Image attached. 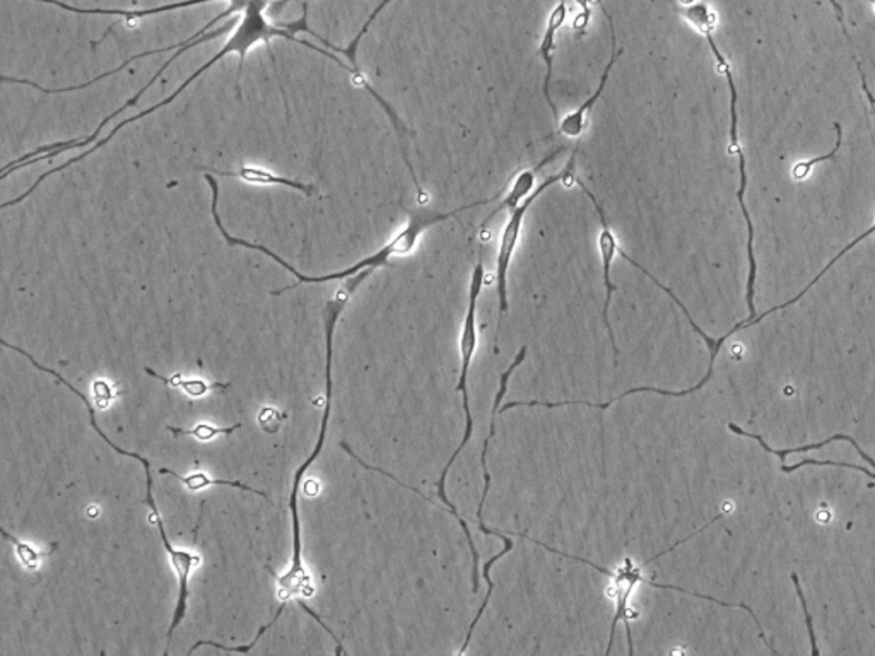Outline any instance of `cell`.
<instances>
[{"mask_svg":"<svg viewBox=\"0 0 875 656\" xmlns=\"http://www.w3.org/2000/svg\"><path fill=\"white\" fill-rule=\"evenodd\" d=\"M271 2L274 0H253L252 4L246 8L245 12H242V18H240L239 27L235 28V33L231 35L230 40L226 41L224 45L223 50L216 53L213 59L207 60L204 66L198 67L192 76H188L182 86H178L175 92L168 98L163 99L162 104L154 105V107L147 108V110L140 111V114L134 115V117L127 118V120L121 121L108 134L105 139L98 140V143L93 144L88 150H85L81 156H77V158L69 159V161L64 163V165L57 166V168L50 169V172L45 173L38 178L37 184L33 185L35 190L43 184V180L50 178L51 175H56V173L64 172V169L69 168V166L76 165V163H81L82 159L89 158V156L95 155L96 150L101 149L103 146H107L118 133H120L124 127L127 125L134 124V121L140 120V118L147 117V115L154 114V111L162 110V108L168 107L178 98L195 79L201 78L202 74L205 70H210L214 63L220 62L221 59L224 57L230 56V53H239L240 56V66H239V76H236V95H242L240 91V81H242V74L243 69H245V60L246 53L252 50L255 45L265 43L268 45L269 52H271V40L272 38H284V40L294 41V43L303 45V47L310 48V50H315V52L322 53V56L329 57L330 60L333 62H338L339 57H333L332 52L329 50H323V48L315 47V45L310 43V41L300 40L296 37V33H308L315 37L317 40L322 41L325 43V38L320 37L317 35L315 31L310 30L308 28V4L303 2V14L298 21L293 22H271L268 18H265V9L271 6Z\"/></svg>","mask_w":875,"mask_h":656,"instance_id":"obj_1","label":"cell"},{"mask_svg":"<svg viewBox=\"0 0 875 656\" xmlns=\"http://www.w3.org/2000/svg\"><path fill=\"white\" fill-rule=\"evenodd\" d=\"M213 204H211V210H213L214 224H216V228L220 229L221 235L223 238L226 239L227 245L230 246H245L249 249H256V252H262V254L268 255L271 257L272 261L278 262L279 265L290 271L291 274L296 277L298 283L293 284L290 287H282V290L274 291V296L278 294L284 293L288 290H294V287L300 286L301 283L303 284H320V283H329V281H341L348 280V277H352V275L359 274V272L364 271V268H378L385 267V265L390 264V258L392 257H407V255L412 254L416 248H418L419 239L421 236L425 235L426 229L432 228L436 224L445 223V221L451 219V217L458 216V214L466 213V210L474 209V207L479 206H487V204H492L495 198H484V200L473 202L469 206H461L458 209L448 210V213H436V210L425 209V206L419 207V209L412 210L409 214V219H407L406 226L390 239L389 243H385L378 252H375L373 255L370 257L363 258V261H359L358 264L352 265V267L346 268L342 272H333V274L327 275H303L293 267V265L288 264L286 261H282L278 254H274L272 249H269L268 246L255 245V243L246 242V239L236 238V236H231L230 233L224 229L223 223H221L220 213H217V206H220V187L214 185L213 188Z\"/></svg>","mask_w":875,"mask_h":656,"instance_id":"obj_2","label":"cell"},{"mask_svg":"<svg viewBox=\"0 0 875 656\" xmlns=\"http://www.w3.org/2000/svg\"><path fill=\"white\" fill-rule=\"evenodd\" d=\"M669 4L674 6L675 11H678L698 33L703 35V37L707 38L708 45H710L711 48V53H713L714 60H717L718 70L723 74V78H726L730 89L729 150L730 155L737 156V159H739L740 185L739 192H737V200H739L740 209H742L743 219H746V224H748V306L749 313H751L746 322L737 323L736 329L730 331V334L733 335L739 331H743V326L748 325V323L758 315L755 306V286L756 275H758V264H756L755 257V226H752L751 214H749L748 206H746L748 172H746V155H743L742 144H740L739 137V114H737V99H739V95H737L736 81H733L732 66H730L729 59L720 52V48H718L717 41H714L713 33L714 27H717V16L711 11L707 0H691V2H675V0H669Z\"/></svg>","mask_w":875,"mask_h":656,"instance_id":"obj_3","label":"cell"},{"mask_svg":"<svg viewBox=\"0 0 875 656\" xmlns=\"http://www.w3.org/2000/svg\"><path fill=\"white\" fill-rule=\"evenodd\" d=\"M373 268H364V271L359 272V274L348 277V280H346L344 286L338 291L336 297H333L332 301H329L325 306L327 405L325 409H323L322 428H320L319 443H317L315 451H313L312 456L308 457L307 462H304L303 466L298 469L296 476H294L293 492H291L290 498L291 513H293V565H291V569L286 572V575L279 578V585H281L282 598H284V600H288L290 595L300 591V588L298 587H300V585L307 584L308 581L303 562H301V528L300 517H298V495H300L301 479H303L304 472H307L308 467L315 462L317 457H319L320 451H322L323 443H325L327 425H329L330 418V402H332V360L333 334H336V325H338L339 316H341V313L344 312L346 305H348L349 300H351L352 294H354V291L358 290V287L361 286V284H363L364 281H367L368 277L373 274Z\"/></svg>","mask_w":875,"mask_h":656,"instance_id":"obj_4","label":"cell"},{"mask_svg":"<svg viewBox=\"0 0 875 656\" xmlns=\"http://www.w3.org/2000/svg\"><path fill=\"white\" fill-rule=\"evenodd\" d=\"M484 277H486V271H484V249L483 246L479 248V258H477L476 267L473 271V280H470V287H469V300H467V312L466 319H464V325H461V334H460V358H461V368H460V378H458V385L457 392L461 393V403H464V414H466V433H464V438H461V443L458 444L457 450H455L454 456L450 457L448 460L447 466H445L444 472H441L440 479H438V498L441 499L447 510L457 518L458 523L460 527L464 528V533H466L467 542H469L470 552H473V590L474 594L479 591V552H477L476 544H474L473 533H470L469 527H467L466 520H461L460 515H458L457 508L454 507V502L447 498V492H445V482H447L448 472H450L451 466H454L455 460L458 459L460 456V451L466 448V444L469 443L470 438H473V429H474V421H473V412H470L469 405V390H467V378H469V370L470 364H473L474 354L477 351V305H479V297L480 293H483L484 287Z\"/></svg>","mask_w":875,"mask_h":656,"instance_id":"obj_5","label":"cell"},{"mask_svg":"<svg viewBox=\"0 0 875 656\" xmlns=\"http://www.w3.org/2000/svg\"><path fill=\"white\" fill-rule=\"evenodd\" d=\"M16 352H19V354L26 356V360L30 361V363L33 364L35 368H38V370L45 371V373L54 374V376H56L60 383H64V385H66L67 389L72 390V392L76 393L77 396H81L82 402H85L86 408H88L89 414H91V425L93 428L96 429V433L99 434V438H103V441H105V443L110 444V447L114 448L115 451H118L120 456L130 457V459L139 460V462L143 463L144 470H146V481H147L146 501L147 505H149L150 517H153L154 523L158 525L159 533H162V540L163 544H165L166 552L169 554V558H172L173 569H175L176 576H178V588H179L178 604H176L175 616H173V623L172 626H169L168 636H166V645L169 646V643H172L173 633H175L176 627H178V624L182 623V620H184L185 613H187V600H188V595H191V590H188V579H191V575L192 571H194V568H197V566L201 565L202 561L201 556H194V554L184 552V550L173 549L172 544H169L168 536H166L165 532V523H163L162 517H159L158 507H156V501H154L153 477H150L149 460L144 459V457L137 456V453H133V451H125L124 448L117 447V444L111 443L110 438H108L107 434L103 433L101 429H99V425L96 424V411L95 408H93L91 402H89L88 396H86L85 393L79 392V390H77L76 386L70 385V383L67 382L66 378H64L62 374L56 373V371L50 370V368L41 366V364L38 363V361H35V358L31 356V354H28V352L22 351L21 347H16Z\"/></svg>","mask_w":875,"mask_h":656,"instance_id":"obj_6","label":"cell"},{"mask_svg":"<svg viewBox=\"0 0 875 656\" xmlns=\"http://www.w3.org/2000/svg\"><path fill=\"white\" fill-rule=\"evenodd\" d=\"M575 158L576 147L572 153L568 165L564 166L563 172L556 173V175L553 176H547L546 180L541 182V184L537 185V188L522 202L521 206L513 207V209L509 210L508 223H506L505 228H503L502 238H499L498 245V257H496V287H498L499 313H502V315H505V313L508 312V271L509 265H512L513 255H515V249H517L518 239H521L525 216H527L532 204H534L544 192L550 190L553 185L561 184V182L566 180V178H573Z\"/></svg>","mask_w":875,"mask_h":656,"instance_id":"obj_7","label":"cell"},{"mask_svg":"<svg viewBox=\"0 0 875 656\" xmlns=\"http://www.w3.org/2000/svg\"><path fill=\"white\" fill-rule=\"evenodd\" d=\"M576 184L580 185L583 192H585L586 197L592 200V204L595 206V210L599 213V217H601V235H599V252H601V261H602V277H604V287H605V301H604V310H602V320H604L605 329L609 332V341H611L612 349H614L615 358L620 356V349H618V344H615L614 332L611 329V322H609V306H611L612 294L615 293V284H612L611 281V268L612 262H614L615 254H618V249H620V245H618V239H615L614 232H612L611 224H609L607 214H605L604 207L599 204L597 198L592 192L586 188V185L583 184L580 178H575Z\"/></svg>","mask_w":875,"mask_h":656,"instance_id":"obj_8","label":"cell"},{"mask_svg":"<svg viewBox=\"0 0 875 656\" xmlns=\"http://www.w3.org/2000/svg\"><path fill=\"white\" fill-rule=\"evenodd\" d=\"M602 12H604L605 19L609 21V31H611V40H612V53L609 57L607 66L604 67V72H602L601 81H599L597 89H595L594 95L586 98L582 105H580L576 110H573L572 114L566 115L563 120L560 121V134L564 137H572V139H579V137L583 136L586 129V120H589L590 111L594 110L595 105H597L599 99L601 96L604 95L605 86H607L609 78H611L612 69H614L615 62L620 60V57L624 53V48L615 47V28L614 21H612L611 14H609L607 9H605L604 2H601Z\"/></svg>","mask_w":875,"mask_h":656,"instance_id":"obj_9","label":"cell"},{"mask_svg":"<svg viewBox=\"0 0 875 656\" xmlns=\"http://www.w3.org/2000/svg\"><path fill=\"white\" fill-rule=\"evenodd\" d=\"M568 18V0H557L553 11L550 12V18L546 21V30H544L543 40L538 45V59L546 63V78H544L543 92L553 111L554 120H560V111H557L556 104L551 96V82H553L554 72V52H556V35L560 28L563 27Z\"/></svg>","mask_w":875,"mask_h":656,"instance_id":"obj_10","label":"cell"},{"mask_svg":"<svg viewBox=\"0 0 875 656\" xmlns=\"http://www.w3.org/2000/svg\"><path fill=\"white\" fill-rule=\"evenodd\" d=\"M563 147L561 149L554 150L553 155L547 156L544 161L538 163L535 168L532 169H522L517 176H515V180H513L512 187L508 188L506 192L505 198L499 202V206L493 210L487 219L484 221L483 226L480 228H486L487 224L492 223L495 219V216H498L499 213L503 210H512L513 207L521 206L522 202L535 190V182H537V173L544 168V166L550 165V163L556 161L557 156L563 153Z\"/></svg>","mask_w":875,"mask_h":656,"instance_id":"obj_11","label":"cell"},{"mask_svg":"<svg viewBox=\"0 0 875 656\" xmlns=\"http://www.w3.org/2000/svg\"><path fill=\"white\" fill-rule=\"evenodd\" d=\"M38 2L57 6V8L64 9V11L77 12V14L120 16L121 19H125V21L133 27L139 19L149 18V16L176 11V9L194 8V6L207 4V2H214V0H182V2L159 6V8L136 9V11H121V9H82L76 8V6L66 4V2H60V0H38ZM227 2H233V0H227Z\"/></svg>","mask_w":875,"mask_h":656,"instance_id":"obj_12","label":"cell"},{"mask_svg":"<svg viewBox=\"0 0 875 656\" xmlns=\"http://www.w3.org/2000/svg\"><path fill=\"white\" fill-rule=\"evenodd\" d=\"M525 358H527V347L524 345V347L521 349V352H518L517 358H515V361L509 364L508 370L499 376V389L498 393H496L495 405H493L492 412V429H489V434H487L486 441H484L483 456H480V466H483L484 473V489L479 508H477V523H479V528L486 527V525L483 523L484 501H486L487 492H489V488H492V473L487 470L486 456L487 450H489V443H492L493 438H495L496 415H498L499 412V403H502L503 396H505L506 390H508L509 376H512L513 371L517 370V368L524 363Z\"/></svg>","mask_w":875,"mask_h":656,"instance_id":"obj_13","label":"cell"},{"mask_svg":"<svg viewBox=\"0 0 875 656\" xmlns=\"http://www.w3.org/2000/svg\"><path fill=\"white\" fill-rule=\"evenodd\" d=\"M214 175L224 176V178H239L245 184L252 185H282V187L294 188V190L303 192L307 195H313L317 188L313 185L301 184L294 178H284V176L275 175L265 168H259L253 165H242L235 172H213Z\"/></svg>","mask_w":875,"mask_h":656,"instance_id":"obj_14","label":"cell"},{"mask_svg":"<svg viewBox=\"0 0 875 656\" xmlns=\"http://www.w3.org/2000/svg\"><path fill=\"white\" fill-rule=\"evenodd\" d=\"M159 473H163V476H165L166 473V476L176 477V479H179V481L184 482V484L187 486V488L191 489L192 492L202 491V489L207 488V486H230V488L242 489V491L253 492V495L264 496V498L268 499V501H271V499H269V496L265 495V492L256 491V489L249 488V486L242 484V482L221 481V479H210V477L205 476V473L202 472L192 473V476H179V473L175 472V470L159 469Z\"/></svg>","mask_w":875,"mask_h":656,"instance_id":"obj_15","label":"cell"},{"mask_svg":"<svg viewBox=\"0 0 875 656\" xmlns=\"http://www.w3.org/2000/svg\"><path fill=\"white\" fill-rule=\"evenodd\" d=\"M618 254H620L621 257L624 258V261L630 262V264L633 265V267H636L638 271L643 272V274H645L646 277H650V281H653V283H655L657 286H659L660 290L663 291V293H667V294H669V296L672 297V301H674L675 305H678L679 309H681L682 312H684L686 319H688V322L691 323L692 329H694V331H697L698 334H700L701 337L704 339V342H707L708 347H710L711 356H713L714 349H717V341H714V339H711L710 335H708L707 332L703 331V329H700V326H698V323L694 322V320H692L691 315H689L688 309H686V306L682 305V301L679 300V297L675 296V294L672 293V291L669 290V287L663 286V284L660 283V281L657 280V277H653V275L650 274V271H646V268L643 267V265H640V264H638L636 261H633V258H631L630 255H628L626 252H624V249L621 248V246H620V249H618Z\"/></svg>","mask_w":875,"mask_h":656,"instance_id":"obj_16","label":"cell"},{"mask_svg":"<svg viewBox=\"0 0 875 656\" xmlns=\"http://www.w3.org/2000/svg\"><path fill=\"white\" fill-rule=\"evenodd\" d=\"M146 373L150 374V376L158 378L165 385L184 389L185 392H187V395L195 396V399L205 395L210 390L226 389L227 386V383H205L204 380H184L179 374L178 376L165 378L162 376V374L156 373V371L150 370V368H146Z\"/></svg>","mask_w":875,"mask_h":656,"instance_id":"obj_17","label":"cell"},{"mask_svg":"<svg viewBox=\"0 0 875 656\" xmlns=\"http://www.w3.org/2000/svg\"><path fill=\"white\" fill-rule=\"evenodd\" d=\"M835 130H836V146L835 149L829 150L828 155L825 156H817L814 159H807V161H799L797 165L791 168V178L795 182H804L806 178H809L810 172H813L814 166L820 165V163L828 161V159L835 158L838 155L839 146H842V125L838 121H835Z\"/></svg>","mask_w":875,"mask_h":656,"instance_id":"obj_18","label":"cell"},{"mask_svg":"<svg viewBox=\"0 0 875 656\" xmlns=\"http://www.w3.org/2000/svg\"><path fill=\"white\" fill-rule=\"evenodd\" d=\"M240 428H242V424H235L233 428H214L211 424H197L192 429L172 428L169 425L168 431H172L175 437H192L201 441H211L213 438L221 437V434H224V437L233 434Z\"/></svg>","mask_w":875,"mask_h":656,"instance_id":"obj_19","label":"cell"},{"mask_svg":"<svg viewBox=\"0 0 875 656\" xmlns=\"http://www.w3.org/2000/svg\"><path fill=\"white\" fill-rule=\"evenodd\" d=\"M2 536H4V539L9 540V542H11L12 546H16V550H18L19 559H21V562L22 565H25V568L28 569H37L40 559L47 558V556H50V554L57 549V544H54V549H51L50 552L40 554L37 552V550H35L33 547L28 546V544H22L21 540L16 539V537H12L11 533L8 532V530H2Z\"/></svg>","mask_w":875,"mask_h":656,"instance_id":"obj_20","label":"cell"},{"mask_svg":"<svg viewBox=\"0 0 875 656\" xmlns=\"http://www.w3.org/2000/svg\"><path fill=\"white\" fill-rule=\"evenodd\" d=\"M284 609H286V600L282 601L281 607H279L278 614H275V616H274V620H271V623L265 624L264 627H261V630H259V635H256V638L253 639V642L250 643L249 646H223V645H220V643H214V642H198L197 645H195L194 648L191 649V653L195 652V649H197L198 646H204V645L214 646V648H217V649H221V652H227V653H249V652H252L253 646H255L256 643H259V639H261V636H264L265 633H268V629H271V627L274 626L275 620H278L279 617H281V614L284 613Z\"/></svg>","mask_w":875,"mask_h":656,"instance_id":"obj_21","label":"cell"},{"mask_svg":"<svg viewBox=\"0 0 875 656\" xmlns=\"http://www.w3.org/2000/svg\"><path fill=\"white\" fill-rule=\"evenodd\" d=\"M791 581H794L795 590H797V595H799L800 598V604H803L804 617H806L807 630H809L810 648H813L814 655H819L820 652L819 648H817L816 635H814L813 617H810L809 609H807V600L806 597H804L803 588H800L799 576L795 575V572H791Z\"/></svg>","mask_w":875,"mask_h":656,"instance_id":"obj_22","label":"cell"},{"mask_svg":"<svg viewBox=\"0 0 875 656\" xmlns=\"http://www.w3.org/2000/svg\"><path fill=\"white\" fill-rule=\"evenodd\" d=\"M576 2L582 6V12H580L579 18L575 19V25H573V28H575L576 37L580 38L586 33V28H589L590 14H592V6H594L595 2L601 4L602 0H576Z\"/></svg>","mask_w":875,"mask_h":656,"instance_id":"obj_23","label":"cell"},{"mask_svg":"<svg viewBox=\"0 0 875 656\" xmlns=\"http://www.w3.org/2000/svg\"><path fill=\"white\" fill-rule=\"evenodd\" d=\"M298 605H300L301 609H303L304 613L310 614V616H312L313 619H315L317 623H319L320 626H322V629H325L327 633H329V635L332 636L333 642L338 643V655H341V653H344V649H342V643L339 642L338 636L333 635L332 629H330V627L327 626V624L323 623L322 619H320L319 614H317L315 610L310 609V607H308V605L304 604L303 600L298 601Z\"/></svg>","mask_w":875,"mask_h":656,"instance_id":"obj_24","label":"cell"},{"mask_svg":"<svg viewBox=\"0 0 875 656\" xmlns=\"http://www.w3.org/2000/svg\"><path fill=\"white\" fill-rule=\"evenodd\" d=\"M823 466L845 467V469L861 470V472L867 473L868 477H872V479H875V473L871 472V470H868V469H865V467L852 466V463L832 462V460H823ZM868 488L874 489L875 488V482H871V484H868Z\"/></svg>","mask_w":875,"mask_h":656,"instance_id":"obj_25","label":"cell"}]
</instances>
